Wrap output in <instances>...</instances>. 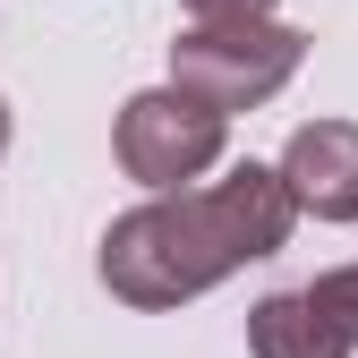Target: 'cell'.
Instances as JSON below:
<instances>
[{
  "instance_id": "obj_1",
  "label": "cell",
  "mask_w": 358,
  "mask_h": 358,
  "mask_svg": "<svg viewBox=\"0 0 358 358\" xmlns=\"http://www.w3.org/2000/svg\"><path fill=\"white\" fill-rule=\"evenodd\" d=\"M290 231H299V213L282 196L273 162H231L222 179H196V188H179V196L128 205L103 231L94 273H103V290L120 307L162 316V307H188L213 282H231L239 264L282 256Z\"/></svg>"
},
{
  "instance_id": "obj_2",
  "label": "cell",
  "mask_w": 358,
  "mask_h": 358,
  "mask_svg": "<svg viewBox=\"0 0 358 358\" xmlns=\"http://www.w3.org/2000/svg\"><path fill=\"white\" fill-rule=\"evenodd\" d=\"M299 60H307V34L282 26V17L188 26V34L171 43V94H188V103H205L213 120H231V111L273 103L282 85L299 77Z\"/></svg>"
},
{
  "instance_id": "obj_3",
  "label": "cell",
  "mask_w": 358,
  "mask_h": 358,
  "mask_svg": "<svg viewBox=\"0 0 358 358\" xmlns=\"http://www.w3.org/2000/svg\"><path fill=\"white\" fill-rule=\"evenodd\" d=\"M222 145H231V120H213L205 103L171 94V85H154V94H128V103H120V128H111L120 171L137 179V188H154V196L196 188V179L222 162Z\"/></svg>"
},
{
  "instance_id": "obj_4",
  "label": "cell",
  "mask_w": 358,
  "mask_h": 358,
  "mask_svg": "<svg viewBox=\"0 0 358 358\" xmlns=\"http://www.w3.org/2000/svg\"><path fill=\"white\" fill-rule=\"evenodd\" d=\"M273 179H282L290 213L358 222V120H307V128H290Z\"/></svg>"
},
{
  "instance_id": "obj_5",
  "label": "cell",
  "mask_w": 358,
  "mask_h": 358,
  "mask_svg": "<svg viewBox=\"0 0 358 358\" xmlns=\"http://www.w3.org/2000/svg\"><path fill=\"white\" fill-rule=\"evenodd\" d=\"M248 350H256V358H350V350L333 341V324H324L299 290H264V299L248 307Z\"/></svg>"
},
{
  "instance_id": "obj_6",
  "label": "cell",
  "mask_w": 358,
  "mask_h": 358,
  "mask_svg": "<svg viewBox=\"0 0 358 358\" xmlns=\"http://www.w3.org/2000/svg\"><path fill=\"white\" fill-rule=\"evenodd\" d=\"M299 299L333 324V341H341V350H358V264H333V273H316Z\"/></svg>"
},
{
  "instance_id": "obj_7",
  "label": "cell",
  "mask_w": 358,
  "mask_h": 358,
  "mask_svg": "<svg viewBox=\"0 0 358 358\" xmlns=\"http://www.w3.org/2000/svg\"><path fill=\"white\" fill-rule=\"evenodd\" d=\"M196 26H248V17H273V0H179Z\"/></svg>"
},
{
  "instance_id": "obj_8",
  "label": "cell",
  "mask_w": 358,
  "mask_h": 358,
  "mask_svg": "<svg viewBox=\"0 0 358 358\" xmlns=\"http://www.w3.org/2000/svg\"><path fill=\"white\" fill-rule=\"evenodd\" d=\"M0 154H9V103H0Z\"/></svg>"
}]
</instances>
